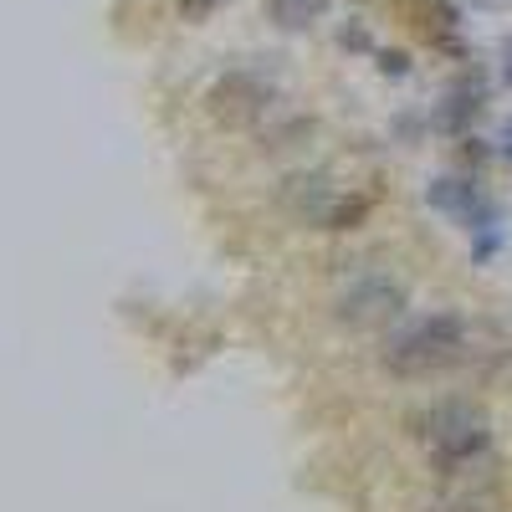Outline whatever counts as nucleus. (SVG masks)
I'll use <instances>...</instances> for the list:
<instances>
[{
    "label": "nucleus",
    "instance_id": "11",
    "mask_svg": "<svg viewBox=\"0 0 512 512\" xmlns=\"http://www.w3.org/2000/svg\"><path fill=\"white\" fill-rule=\"evenodd\" d=\"M502 82H507V88H512V36L502 41Z\"/></svg>",
    "mask_w": 512,
    "mask_h": 512
},
{
    "label": "nucleus",
    "instance_id": "12",
    "mask_svg": "<svg viewBox=\"0 0 512 512\" xmlns=\"http://www.w3.org/2000/svg\"><path fill=\"white\" fill-rule=\"evenodd\" d=\"M379 67H384V72H405V57H400V52H390V57H384Z\"/></svg>",
    "mask_w": 512,
    "mask_h": 512
},
{
    "label": "nucleus",
    "instance_id": "1",
    "mask_svg": "<svg viewBox=\"0 0 512 512\" xmlns=\"http://www.w3.org/2000/svg\"><path fill=\"white\" fill-rule=\"evenodd\" d=\"M415 436L425 441V451H431V461L441 466V472H461V466H472L477 456H487L492 425L477 405L441 400L425 415H415Z\"/></svg>",
    "mask_w": 512,
    "mask_h": 512
},
{
    "label": "nucleus",
    "instance_id": "3",
    "mask_svg": "<svg viewBox=\"0 0 512 512\" xmlns=\"http://www.w3.org/2000/svg\"><path fill=\"white\" fill-rule=\"evenodd\" d=\"M405 313V287L390 282V277H354L344 292H338V318H344L349 328H384L395 323Z\"/></svg>",
    "mask_w": 512,
    "mask_h": 512
},
{
    "label": "nucleus",
    "instance_id": "10",
    "mask_svg": "<svg viewBox=\"0 0 512 512\" xmlns=\"http://www.w3.org/2000/svg\"><path fill=\"white\" fill-rule=\"evenodd\" d=\"M180 11H185V21H205L216 11V0H180Z\"/></svg>",
    "mask_w": 512,
    "mask_h": 512
},
{
    "label": "nucleus",
    "instance_id": "13",
    "mask_svg": "<svg viewBox=\"0 0 512 512\" xmlns=\"http://www.w3.org/2000/svg\"><path fill=\"white\" fill-rule=\"evenodd\" d=\"M502 154H512V118L502 123Z\"/></svg>",
    "mask_w": 512,
    "mask_h": 512
},
{
    "label": "nucleus",
    "instance_id": "7",
    "mask_svg": "<svg viewBox=\"0 0 512 512\" xmlns=\"http://www.w3.org/2000/svg\"><path fill=\"white\" fill-rule=\"evenodd\" d=\"M487 108V88L482 82H461V88L446 98V108H441V128H451V134H461L466 123H472L477 113Z\"/></svg>",
    "mask_w": 512,
    "mask_h": 512
},
{
    "label": "nucleus",
    "instance_id": "9",
    "mask_svg": "<svg viewBox=\"0 0 512 512\" xmlns=\"http://www.w3.org/2000/svg\"><path fill=\"white\" fill-rule=\"evenodd\" d=\"M400 6L415 16V26L425 31V36H441V31H451L456 26V6H451V0H400Z\"/></svg>",
    "mask_w": 512,
    "mask_h": 512
},
{
    "label": "nucleus",
    "instance_id": "2",
    "mask_svg": "<svg viewBox=\"0 0 512 512\" xmlns=\"http://www.w3.org/2000/svg\"><path fill=\"white\" fill-rule=\"evenodd\" d=\"M461 349H466V323L456 313H431L384 344V364L395 374H431V369L456 364Z\"/></svg>",
    "mask_w": 512,
    "mask_h": 512
},
{
    "label": "nucleus",
    "instance_id": "5",
    "mask_svg": "<svg viewBox=\"0 0 512 512\" xmlns=\"http://www.w3.org/2000/svg\"><path fill=\"white\" fill-rule=\"evenodd\" d=\"M425 200H431L436 210H446V216L466 221V231H487V226H497L492 205L482 200V190H477L472 180H456V175H446V180H436L431 190H425Z\"/></svg>",
    "mask_w": 512,
    "mask_h": 512
},
{
    "label": "nucleus",
    "instance_id": "6",
    "mask_svg": "<svg viewBox=\"0 0 512 512\" xmlns=\"http://www.w3.org/2000/svg\"><path fill=\"white\" fill-rule=\"evenodd\" d=\"M282 205L297 221H328L333 216V185L323 175H297L282 185Z\"/></svg>",
    "mask_w": 512,
    "mask_h": 512
},
{
    "label": "nucleus",
    "instance_id": "4",
    "mask_svg": "<svg viewBox=\"0 0 512 512\" xmlns=\"http://www.w3.org/2000/svg\"><path fill=\"white\" fill-rule=\"evenodd\" d=\"M210 108L226 123H251L272 108V82H262L256 72H226L216 88H210Z\"/></svg>",
    "mask_w": 512,
    "mask_h": 512
},
{
    "label": "nucleus",
    "instance_id": "8",
    "mask_svg": "<svg viewBox=\"0 0 512 512\" xmlns=\"http://www.w3.org/2000/svg\"><path fill=\"white\" fill-rule=\"evenodd\" d=\"M267 11H272V21H277V26L303 31V26H313V21L328 11V0H267Z\"/></svg>",
    "mask_w": 512,
    "mask_h": 512
}]
</instances>
